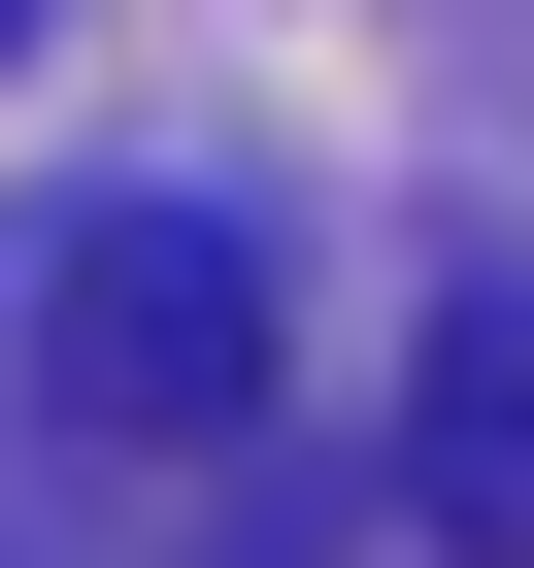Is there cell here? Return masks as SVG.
Masks as SVG:
<instances>
[{
    "label": "cell",
    "instance_id": "1",
    "mask_svg": "<svg viewBox=\"0 0 534 568\" xmlns=\"http://www.w3.org/2000/svg\"><path fill=\"white\" fill-rule=\"evenodd\" d=\"M267 335H301V302H267L234 201H68V234H34V402H68L101 468H234V435H267Z\"/></svg>",
    "mask_w": 534,
    "mask_h": 568
},
{
    "label": "cell",
    "instance_id": "2",
    "mask_svg": "<svg viewBox=\"0 0 534 568\" xmlns=\"http://www.w3.org/2000/svg\"><path fill=\"white\" fill-rule=\"evenodd\" d=\"M401 501L434 535H534V234L434 302V368H401Z\"/></svg>",
    "mask_w": 534,
    "mask_h": 568
},
{
    "label": "cell",
    "instance_id": "3",
    "mask_svg": "<svg viewBox=\"0 0 534 568\" xmlns=\"http://www.w3.org/2000/svg\"><path fill=\"white\" fill-rule=\"evenodd\" d=\"M0 34H34V0H0Z\"/></svg>",
    "mask_w": 534,
    "mask_h": 568
}]
</instances>
